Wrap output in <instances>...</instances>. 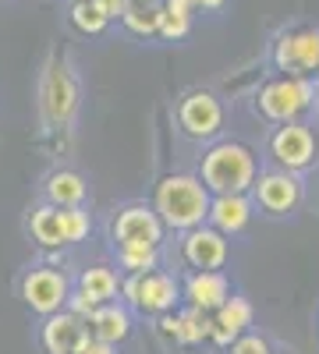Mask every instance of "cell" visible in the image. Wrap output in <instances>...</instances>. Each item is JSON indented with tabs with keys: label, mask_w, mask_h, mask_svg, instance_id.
<instances>
[{
	"label": "cell",
	"mask_w": 319,
	"mask_h": 354,
	"mask_svg": "<svg viewBox=\"0 0 319 354\" xmlns=\"http://www.w3.org/2000/svg\"><path fill=\"white\" fill-rule=\"evenodd\" d=\"M210 192L199 177L188 174H174L156 188V216L163 227L174 230H195L206 223L210 216Z\"/></svg>",
	"instance_id": "1"
},
{
	"label": "cell",
	"mask_w": 319,
	"mask_h": 354,
	"mask_svg": "<svg viewBox=\"0 0 319 354\" xmlns=\"http://www.w3.org/2000/svg\"><path fill=\"white\" fill-rule=\"evenodd\" d=\"M255 181V156L238 142H224L202 163V185L213 195H245Z\"/></svg>",
	"instance_id": "2"
},
{
	"label": "cell",
	"mask_w": 319,
	"mask_h": 354,
	"mask_svg": "<svg viewBox=\"0 0 319 354\" xmlns=\"http://www.w3.org/2000/svg\"><path fill=\"white\" fill-rule=\"evenodd\" d=\"M316 88L305 82V78H280V82H270L259 96V106L270 121H280V124H291L295 117L312 103Z\"/></svg>",
	"instance_id": "3"
},
{
	"label": "cell",
	"mask_w": 319,
	"mask_h": 354,
	"mask_svg": "<svg viewBox=\"0 0 319 354\" xmlns=\"http://www.w3.org/2000/svg\"><path fill=\"white\" fill-rule=\"evenodd\" d=\"M68 294H71V283L61 270H33L25 280H21V298L25 305L39 312V315H53L68 305Z\"/></svg>",
	"instance_id": "4"
},
{
	"label": "cell",
	"mask_w": 319,
	"mask_h": 354,
	"mask_svg": "<svg viewBox=\"0 0 319 354\" xmlns=\"http://www.w3.org/2000/svg\"><path fill=\"white\" fill-rule=\"evenodd\" d=\"M125 294L135 308L149 312V315H167L178 305V283L163 273H131Z\"/></svg>",
	"instance_id": "5"
},
{
	"label": "cell",
	"mask_w": 319,
	"mask_h": 354,
	"mask_svg": "<svg viewBox=\"0 0 319 354\" xmlns=\"http://www.w3.org/2000/svg\"><path fill=\"white\" fill-rule=\"evenodd\" d=\"M113 234H118L121 248H160L163 223H160V216L153 209H146V205H131V209H125L118 216Z\"/></svg>",
	"instance_id": "6"
},
{
	"label": "cell",
	"mask_w": 319,
	"mask_h": 354,
	"mask_svg": "<svg viewBox=\"0 0 319 354\" xmlns=\"http://www.w3.org/2000/svg\"><path fill=\"white\" fill-rule=\"evenodd\" d=\"M178 117H181V128L192 138H213L224 124V110H220L217 96H210V93H192L181 103Z\"/></svg>",
	"instance_id": "7"
},
{
	"label": "cell",
	"mask_w": 319,
	"mask_h": 354,
	"mask_svg": "<svg viewBox=\"0 0 319 354\" xmlns=\"http://www.w3.org/2000/svg\"><path fill=\"white\" fill-rule=\"evenodd\" d=\"M185 262L195 266V270H220V266L227 262V238L220 230L213 227H195L188 230V238H185Z\"/></svg>",
	"instance_id": "8"
},
{
	"label": "cell",
	"mask_w": 319,
	"mask_h": 354,
	"mask_svg": "<svg viewBox=\"0 0 319 354\" xmlns=\"http://www.w3.org/2000/svg\"><path fill=\"white\" fill-rule=\"evenodd\" d=\"M312 153H316V138L305 124H284L277 135H273V156L277 163H284L287 170H302L312 163Z\"/></svg>",
	"instance_id": "9"
},
{
	"label": "cell",
	"mask_w": 319,
	"mask_h": 354,
	"mask_svg": "<svg viewBox=\"0 0 319 354\" xmlns=\"http://www.w3.org/2000/svg\"><path fill=\"white\" fill-rule=\"evenodd\" d=\"M277 64H280V71H291V75L319 68V32L316 28H302V32L287 36L277 46Z\"/></svg>",
	"instance_id": "10"
},
{
	"label": "cell",
	"mask_w": 319,
	"mask_h": 354,
	"mask_svg": "<svg viewBox=\"0 0 319 354\" xmlns=\"http://www.w3.org/2000/svg\"><path fill=\"white\" fill-rule=\"evenodd\" d=\"M89 333L82 326V319L78 315H71V312H53V315H46V326H43V347L50 351V354H75V347H78V340Z\"/></svg>",
	"instance_id": "11"
},
{
	"label": "cell",
	"mask_w": 319,
	"mask_h": 354,
	"mask_svg": "<svg viewBox=\"0 0 319 354\" xmlns=\"http://www.w3.org/2000/svg\"><path fill=\"white\" fill-rule=\"evenodd\" d=\"M185 298H188L192 308H199V312H217V308L230 298L227 277L217 273V270H202V273H195V277L185 283Z\"/></svg>",
	"instance_id": "12"
},
{
	"label": "cell",
	"mask_w": 319,
	"mask_h": 354,
	"mask_svg": "<svg viewBox=\"0 0 319 354\" xmlns=\"http://www.w3.org/2000/svg\"><path fill=\"white\" fill-rule=\"evenodd\" d=\"M206 220L213 223V230L224 234V238H227V234H238L252 220V202L245 195H217L210 202V216Z\"/></svg>",
	"instance_id": "13"
},
{
	"label": "cell",
	"mask_w": 319,
	"mask_h": 354,
	"mask_svg": "<svg viewBox=\"0 0 319 354\" xmlns=\"http://www.w3.org/2000/svg\"><path fill=\"white\" fill-rule=\"evenodd\" d=\"M255 192H259V205L266 213H291L298 205V181L291 174H266Z\"/></svg>",
	"instance_id": "14"
},
{
	"label": "cell",
	"mask_w": 319,
	"mask_h": 354,
	"mask_svg": "<svg viewBox=\"0 0 319 354\" xmlns=\"http://www.w3.org/2000/svg\"><path fill=\"white\" fill-rule=\"evenodd\" d=\"M245 326H252V305L245 298H227L217 308V319L210 322V337L217 344H230Z\"/></svg>",
	"instance_id": "15"
},
{
	"label": "cell",
	"mask_w": 319,
	"mask_h": 354,
	"mask_svg": "<svg viewBox=\"0 0 319 354\" xmlns=\"http://www.w3.org/2000/svg\"><path fill=\"white\" fill-rule=\"evenodd\" d=\"M89 326H93V340H103L113 347L131 333V315L121 305H100L89 319Z\"/></svg>",
	"instance_id": "16"
},
{
	"label": "cell",
	"mask_w": 319,
	"mask_h": 354,
	"mask_svg": "<svg viewBox=\"0 0 319 354\" xmlns=\"http://www.w3.org/2000/svg\"><path fill=\"white\" fill-rule=\"evenodd\" d=\"M160 326H163L167 337L181 340V344H199L202 337H210V319L202 315L199 308H188L181 315H163Z\"/></svg>",
	"instance_id": "17"
},
{
	"label": "cell",
	"mask_w": 319,
	"mask_h": 354,
	"mask_svg": "<svg viewBox=\"0 0 319 354\" xmlns=\"http://www.w3.org/2000/svg\"><path fill=\"white\" fill-rule=\"evenodd\" d=\"M46 195H50V205H57V209H68V205H82L85 198V181L78 174L71 170H61L53 174L46 181Z\"/></svg>",
	"instance_id": "18"
},
{
	"label": "cell",
	"mask_w": 319,
	"mask_h": 354,
	"mask_svg": "<svg viewBox=\"0 0 319 354\" xmlns=\"http://www.w3.org/2000/svg\"><path fill=\"white\" fill-rule=\"evenodd\" d=\"M78 290L85 298H93L96 305H110V298L118 294V277L110 270H103V266H96V270H85L78 277Z\"/></svg>",
	"instance_id": "19"
},
{
	"label": "cell",
	"mask_w": 319,
	"mask_h": 354,
	"mask_svg": "<svg viewBox=\"0 0 319 354\" xmlns=\"http://www.w3.org/2000/svg\"><path fill=\"white\" fill-rule=\"evenodd\" d=\"M33 234H36V241L46 245V248L68 245V241H64L61 209H57V205H43V209H36V213H33Z\"/></svg>",
	"instance_id": "20"
},
{
	"label": "cell",
	"mask_w": 319,
	"mask_h": 354,
	"mask_svg": "<svg viewBox=\"0 0 319 354\" xmlns=\"http://www.w3.org/2000/svg\"><path fill=\"white\" fill-rule=\"evenodd\" d=\"M125 28L131 36H156L160 28V8L156 4H142V0H131L128 11L121 15Z\"/></svg>",
	"instance_id": "21"
},
{
	"label": "cell",
	"mask_w": 319,
	"mask_h": 354,
	"mask_svg": "<svg viewBox=\"0 0 319 354\" xmlns=\"http://www.w3.org/2000/svg\"><path fill=\"white\" fill-rule=\"evenodd\" d=\"M71 25L82 36H100V32H107L110 18L103 15V8L96 0H78V4H71Z\"/></svg>",
	"instance_id": "22"
},
{
	"label": "cell",
	"mask_w": 319,
	"mask_h": 354,
	"mask_svg": "<svg viewBox=\"0 0 319 354\" xmlns=\"http://www.w3.org/2000/svg\"><path fill=\"white\" fill-rule=\"evenodd\" d=\"M61 223H64V241L68 245H75V241H82L85 234H89V213L82 209V205H68V209H61Z\"/></svg>",
	"instance_id": "23"
},
{
	"label": "cell",
	"mask_w": 319,
	"mask_h": 354,
	"mask_svg": "<svg viewBox=\"0 0 319 354\" xmlns=\"http://www.w3.org/2000/svg\"><path fill=\"white\" fill-rule=\"evenodd\" d=\"M121 266L128 273H153L156 270V248H121Z\"/></svg>",
	"instance_id": "24"
},
{
	"label": "cell",
	"mask_w": 319,
	"mask_h": 354,
	"mask_svg": "<svg viewBox=\"0 0 319 354\" xmlns=\"http://www.w3.org/2000/svg\"><path fill=\"white\" fill-rule=\"evenodd\" d=\"M188 28H192V18L167 15V11L160 8V28H156V36H163V39H185Z\"/></svg>",
	"instance_id": "25"
},
{
	"label": "cell",
	"mask_w": 319,
	"mask_h": 354,
	"mask_svg": "<svg viewBox=\"0 0 319 354\" xmlns=\"http://www.w3.org/2000/svg\"><path fill=\"white\" fill-rule=\"evenodd\" d=\"M68 305H71V315H78L82 322H85V319H93V312L100 308V305H96L93 298H85V294H82V290H75V294H68Z\"/></svg>",
	"instance_id": "26"
},
{
	"label": "cell",
	"mask_w": 319,
	"mask_h": 354,
	"mask_svg": "<svg viewBox=\"0 0 319 354\" xmlns=\"http://www.w3.org/2000/svg\"><path fill=\"white\" fill-rule=\"evenodd\" d=\"M230 354H270V347H266V340H259V337H238Z\"/></svg>",
	"instance_id": "27"
},
{
	"label": "cell",
	"mask_w": 319,
	"mask_h": 354,
	"mask_svg": "<svg viewBox=\"0 0 319 354\" xmlns=\"http://www.w3.org/2000/svg\"><path fill=\"white\" fill-rule=\"evenodd\" d=\"M75 354H113V347H110V344H103V340H93L89 333H85V337L78 340Z\"/></svg>",
	"instance_id": "28"
},
{
	"label": "cell",
	"mask_w": 319,
	"mask_h": 354,
	"mask_svg": "<svg viewBox=\"0 0 319 354\" xmlns=\"http://www.w3.org/2000/svg\"><path fill=\"white\" fill-rule=\"evenodd\" d=\"M96 4L103 8V15L113 21V18H121L125 11H128V4H131V0H96Z\"/></svg>",
	"instance_id": "29"
},
{
	"label": "cell",
	"mask_w": 319,
	"mask_h": 354,
	"mask_svg": "<svg viewBox=\"0 0 319 354\" xmlns=\"http://www.w3.org/2000/svg\"><path fill=\"white\" fill-rule=\"evenodd\" d=\"M163 11H167V15H181V18H192L195 4H192V0H167V4H163Z\"/></svg>",
	"instance_id": "30"
},
{
	"label": "cell",
	"mask_w": 319,
	"mask_h": 354,
	"mask_svg": "<svg viewBox=\"0 0 319 354\" xmlns=\"http://www.w3.org/2000/svg\"><path fill=\"white\" fill-rule=\"evenodd\" d=\"M192 4H195V8H202V11H220V8L227 4V0H192Z\"/></svg>",
	"instance_id": "31"
},
{
	"label": "cell",
	"mask_w": 319,
	"mask_h": 354,
	"mask_svg": "<svg viewBox=\"0 0 319 354\" xmlns=\"http://www.w3.org/2000/svg\"><path fill=\"white\" fill-rule=\"evenodd\" d=\"M142 4H153V0H142Z\"/></svg>",
	"instance_id": "32"
},
{
	"label": "cell",
	"mask_w": 319,
	"mask_h": 354,
	"mask_svg": "<svg viewBox=\"0 0 319 354\" xmlns=\"http://www.w3.org/2000/svg\"><path fill=\"white\" fill-rule=\"evenodd\" d=\"M71 4H78V0H71Z\"/></svg>",
	"instance_id": "33"
}]
</instances>
